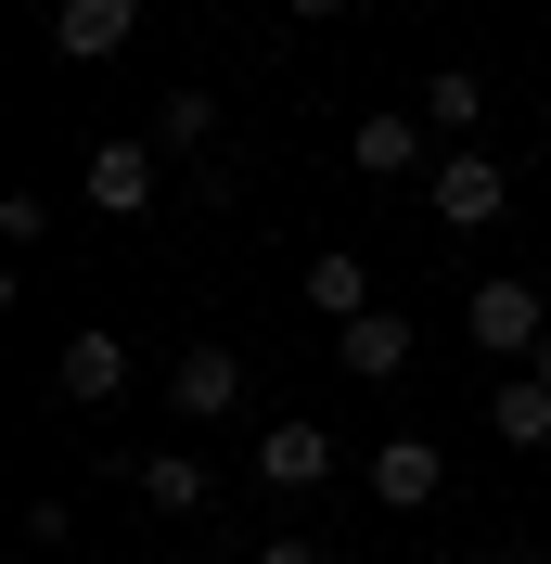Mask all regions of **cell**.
<instances>
[{
	"label": "cell",
	"mask_w": 551,
	"mask_h": 564,
	"mask_svg": "<svg viewBox=\"0 0 551 564\" xmlns=\"http://www.w3.org/2000/svg\"><path fill=\"white\" fill-rule=\"evenodd\" d=\"M462 334H475L487 359H539V347H551V308H539V282H514V270H487L475 295H462Z\"/></svg>",
	"instance_id": "1"
},
{
	"label": "cell",
	"mask_w": 551,
	"mask_h": 564,
	"mask_svg": "<svg viewBox=\"0 0 551 564\" xmlns=\"http://www.w3.org/2000/svg\"><path fill=\"white\" fill-rule=\"evenodd\" d=\"M423 193H436V218H449V231H487V218L514 206V167H500L487 141H449L436 167H423Z\"/></svg>",
	"instance_id": "2"
},
{
	"label": "cell",
	"mask_w": 551,
	"mask_h": 564,
	"mask_svg": "<svg viewBox=\"0 0 551 564\" xmlns=\"http://www.w3.org/2000/svg\"><path fill=\"white\" fill-rule=\"evenodd\" d=\"M359 488H372V513H436L449 500V449L436 436H385V449L359 462Z\"/></svg>",
	"instance_id": "3"
},
{
	"label": "cell",
	"mask_w": 551,
	"mask_h": 564,
	"mask_svg": "<svg viewBox=\"0 0 551 564\" xmlns=\"http://www.w3.org/2000/svg\"><path fill=\"white\" fill-rule=\"evenodd\" d=\"M168 411L180 423H231L244 411V347H180L168 359Z\"/></svg>",
	"instance_id": "4"
},
{
	"label": "cell",
	"mask_w": 551,
	"mask_h": 564,
	"mask_svg": "<svg viewBox=\"0 0 551 564\" xmlns=\"http://www.w3.org/2000/svg\"><path fill=\"white\" fill-rule=\"evenodd\" d=\"M411 347H423V334H411L398 308H359V321L334 334V372H346V386H398V372H411Z\"/></svg>",
	"instance_id": "5"
},
{
	"label": "cell",
	"mask_w": 551,
	"mask_h": 564,
	"mask_svg": "<svg viewBox=\"0 0 551 564\" xmlns=\"http://www.w3.org/2000/svg\"><path fill=\"white\" fill-rule=\"evenodd\" d=\"M154 167H168L154 141H90V167H77V193H90L104 218H141V206H154Z\"/></svg>",
	"instance_id": "6"
},
{
	"label": "cell",
	"mask_w": 551,
	"mask_h": 564,
	"mask_svg": "<svg viewBox=\"0 0 551 564\" xmlns=\"http://www.w3.org/2000/svg\"><path fill=\"white\" fill-rule=\"evenodd\" d=\"M449 141L423 129V116H359V129H346V167L359 180H411V167H436Z\"/></svg>",
	"instance_id": "7"
},
{
	"label": "cell",
	"mask_w": 551,
	"mask_h": 564,
	"mask_svg": "<svg viewBox=\"0 0 551 564\" xmlns=\"http://www.w3.org/2000/svg\"><path fill=\"white\" fill-rule=\"evenodd\" d=\"M129 26H141V0H52V52L65 65H116Z\"/></svg>",
	"instance_id": "8"
},
{
	"label": "cell",
	"mask_w": 551,
	"mask_h": 564,
	"mask_svg": "<svg viewBox=\"0 0 551 564\" xmlns=\"http://www.w3.org/2000/svg\"><path fill=\"white\" fill-rule=\"evenodd\" d=\"M321 475H334V436H321V423H295V411H282L270 423V436H257V488H321Z\"/></svg>",
	"instance_id": "9"
},
{
	"label": "cell",
	"mask_w": 551,
	"mask_h": 564,
	"mask_svg": "<svg viewBox=\"0 0 551 564\" xmlns=\"http://www.w3.org/2000/svg\"><path fill=\"white\" fill-rule=\"evenodd\" d=\"M116 386H129V334H77V347L52 359V398H65V411H104Z\"/></svg>",
	"instance_id": "10"
},
{
	"label": "cell",
	"mask_w": 551,
	"mask_h": 564,
	"mask_svg": "<svg viewBox=\"0 0 551 564\" xmlns=\"http://www.w3.org/2000/svg\"><path fill=\"white\" fill-rule=\"evenodd\" d=\"M129 488L154 500V513H180V527H193V513H206V500H218V475H206V462H193V449H141V462H129Z\"/></svg>",
	"instance_id": "11"
},
{
	"label": "cell",
	"mask_w": 551,
	"mask_h": 564,
	"mask_svg": "<svg viewBox=\"0 0 551 564\" xmlns=\"http://www.w3.org/2000/svg\"><path fill=\"white\" fill-rule=\"evenodd\" d=\"M309 308L346 334V321L372 308V257H359V245H321V257H309Z\"/></svg>",
	"instance_id": "12"
},
{
	"label": "cell",
	"mask_w": 551,
	"mask_h": 564,
	"mask_svg": "<svg viewBox=\"0 0 551 564\" xmlns=\"http://www.w3.org/2000/svg\"><path fill=\"white\" fill-rule=\"evenodd\" d=\"M423 129H436V141L487 129V77H475V65H436V77H423Z\"/></svg>",
	"instance_id": "13"
},
{
	"label": "cell",
	"mask_w": 551,
	"mask_h": 564,
	"mask_svg": "<svg viewBox=\"0 0 551 564\" xmlns=\"http://www.w3.org/2000/svg\"><path fill=\"white\" fill-rule=\"evenodd\" d=\"M487 423H500L514 449H551V386L539 372H500V386H487Z\"/></svg>",
	"instance_id": "14"
},
{
	"label": "cell",
	"mask_w": 551,
	"mask_h": 564,
	"mask_svg": "<svg viewBox=\"0 0 551 564\" xmlns=\"http://www.w3.org/2000/svg\"><path fill=\"white\" fill-rule=\"evenodd\" d=\"M218 141V90H193V77H180L168 104H154V154H206Z\"/></svg>",
	"instance_id": "15"
},
{
	"label": "cell",
	"mask_w": 551,
	"mask_h": 564,
	"mask_svg": "<svg viewBox=\"0 0 551 564\" xmlns=\"http://www.w3.org/2000/svg\"><path fill=\"white\" fill-rule=\"evenodd\" d=\"M244 564H321V539H257Z\"/></svg>",
	"instance_id": "16"
},
{
	"label": "cell",
	"mask_w": 551,
	"mask_h": 564,
	"mask_svg": "<svg viewBox=\"0 0 551 564\" xmlns=\"http://www.w3.org/2000/svg\"><path fill=\"white\" fill-rule=\"evenodd\" d=\"M282 13H295V26H334V13H346V0H282Z\"/></svg>",
	"instance_id": "17"
},
{
	"label": "cell",
	"mask_w": 551,
	"mask_h": 564,
	"mask_svg": "<svg viewBox=\"0 0 551 564\" xmlns=\"http://www.w3.org/2000/svg\"><path fill=\"white\" fill-rule=\"evenodd\" d=\"M372 13H423V0H372Z\"/></svg>",
	"instance_id": "18"
},
{
	"label": "cell",
	"mask_w": 551,
	"mask_h": 564,
	"mask_svg": "<svg viewBox=\"0 0 551 564\" xmlns=\"http://www.w3.org/2000/svg\"><path fill=\"white\" fill-rule=\"evenodd\" d=\"M526 372H539V386H551V347H539V359H526Z\"/></svg>",
	"instance_id": "19"
}]
</instances>
